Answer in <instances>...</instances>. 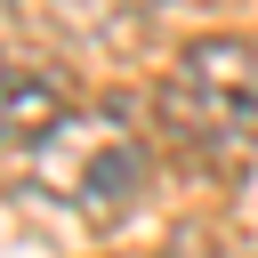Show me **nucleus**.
Here are the masks:
<instances>
[{
	"instance_id": "f03ea898",
	"label": "nucleus",
	"mask_w": 258,
	"mask_h": 258,
	"mask_svg": "<svg viewBox=\"0 0 258 258\" xmlns=\"http://www.w3.org/2000/svg\"><path fill=\"white\" fill-rule=\"evenodd\" d=\"M24 153H32V185H40L48 202L81 210V218H121V210L137 202V185H145V137H137L113 105L64 113V121H56L48 137H32Z\"/></svg>"
},
{
	"instance_id": "f257e3e1",
	"label": "nucleus",
	"mask_w": 258,
	"mask_h": 258,
	"mask_svg": "<svg viewBox=\"0 0 258 258\" xmlns=\"http://www.w3.org/2000/svg\"><path fill=\"white\" fill-rule=\"evenodd\" d=\"M161 129L194 161L258 153V40H194L161 81Z\"/></svg>"
}]
</instances>
